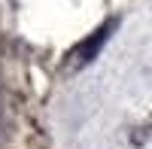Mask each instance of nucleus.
<instances>
[{
    "label": "nucleus",
    "mask_w": 152,
    "mask_h": 149,
    "mask_svg": "<svg viewBox=\"0 0 152 149\" xmlns=\"http://www.w3.org/2000/svg\"><path fill=\"white\" fill-rule=\"evenodd\" d=\"M113 28H116V21L110 18L107 24H100V28H97L91 37H88L85 43L76 46V49H73V64H76V67H85L88 61H94V58H97V52H100V46L110 40V31H113Z\"/></svg>",
    "instance_id": "1"
}]
</instances>
